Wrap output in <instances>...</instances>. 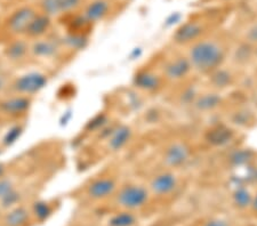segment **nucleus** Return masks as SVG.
I'll return each mask as SVG.
<instances>
[{
	"label": "nucleus",
	"instance_id": "f257e3e1",
	"mask_svg": "<svg viewBox=\"0 0 257 226\" xmlns=\"http://www.w3.org/2000/svg\"><path fill=\"white\" fill-rule=\"evenodd\" d=\"M188 60L192 70L210 75L215 70L222 68L225 60V49L214 40L196 41L189 49Z\"/></svg>",
	"mask_w": 257,
	"mask_h": 226
},
{
	"label": "nucleus",
	"instance_id": "f03ea898",
	"mask_svg": "<svg viewBox=\"0 0 257 226\" xmlns=\"http://www.w3.org/2000/svg\"><path fill=\"white\" fill-rule=\"evenodd\" d=\"M48 84V78L43 72L31 71L16 78L13 89L19 95L32 96L41 92Z\"/></svg>",
	"mask_w": 257,
	"mask_h": 226
},
{
	"label": "nucleus",
	"instance_id": "7ed1b4c3",
	"mask_svg": "<svg viewBox=\"0 0 257 226\" xmlns=\"http://www.w3.org/2000/svg\"><path fill=\"white\" fill-rule=\"evenodd\" d=\"M149 200V191L142 185L128 184L120 188L117 195L118 203L128 210L143 207Z\"/></svg>",
	"mask_w": 257,
	"mask_h": 226
},
{
	"label": "nucleus",
	"instance_id": "20e7f679",
	"mask_svg": "<svg viewBox=\"0 0 257 226\" xmlns=\"http://www.w3.org/2000/svg\"><path fill=\"white\" fill-rule=\"evenodd\" d=\"M37 14L38 13H36V11L32 7L26 6L19 8L8 18L7 30L15 36L26 35L29 26Z\"/></svg>",
	"mask_w": 257,
	"mask_h": 226
},
{
	"label": "nucleus",
	"instance_id": "39448f33",
	"mask_svg": "<svg viewBox=\"0 0 257 226\" xmlns=\"http://www.w3.org/2000/svg\"><path fill=\"white\" fill-rule=\"evenodd\" d=\"M190 147L184 142H174L166 147L164 152V162L171 168L184 166L190 159Z\"/></svg>",
	"mask_w": 257,
	"mask_h": 226
},
{
	"label": "nucleus",
	"instance_id": "423d86ee",
	"mask_svg": "<svg viewBox=\"0 0 257 226\" xmlns=\"http://www.w3.org/2000/svg\"><path fill=\"white\" fill-rule=\"evenodd\" d=\"M31 106V98L24 95H15L0 101V112L8 117H20L26 114Z\"/></svg>",
	"mask_w": 257,
	"mask_h": 226
},
{
	"label": "nucleus",
	"instance_id": "0eeeda50",
	"mask_svg": "<svg viewBox=\"0 0 257 226\" xmlns=\"http://www.w3.org/2000/svg\"><path fill=\"white\" fill-rule=\"evenodd\" d=\"M117 188V182L110 176H102L93 179L87 187V194L94 200L105 199L113 194Z\"/></svg>",
	"mask_w": 257,
	"mask_h": 226
},
{
	"label": "nucleus",
	"instance_id": "6e6552de",
	"mask_svg": "<svg viewBox=\"0 0 257 226\" xmlns=\"http://www.w3.org/2000/svg\"><path fill=\"white\" fill-rule=\"evenodd\" d=\"M178 180L172 171H163L153 176L150 180V190L158 195H167L177 187Z\"/></svg>",
	"mask_w": 257,
	"mask_h": 226
},
{
	"label": "nucleus",
	"instance_id": "1a4fd4ad",
	"mask_svg": "<svg viewBox=\"0 0 257 226\" xmlns=\"http://www.w3.org/2000/svg\"><path fill=\"white\" fill-rule=\"evenodd\" d=\"M192 67L188 57L178 56L167 62L164 68L165 77L172 81H180L191 72Z\"/></svg>",
	"mask_w": 257,
	"mask_h": 226
},
{
	"label": "nucleus",
	"instance_id": "9d476101",
	"mask_svg": "<svg viewBox=\"0 0 257 226\" xmlns=\"http://www.w3.org/2000/svg\"><path fill=\"white\" fill-rule=\"evenodd\" d=\"M201 34L202 27L200 24L197 22H188L177 29L175 35H174V40L180 45L193 44L196 43Z\"/></svg>",
	"mask_w": 257,
	"mask_h": 226
},
{
	"label": "nucleus",
	"instance_id": "9b49d317",
	"mask_svg": "<svg viewBox=\"0 0 257 226\" xmlns=\"http://www.w3.org/2000/svg\"><path fill=\"white\" fill-rule=\"evenodd\" d=\"M52 24V20L49 16L45 14H37L36 18L32 20V22L29 26L26 35L29 38L39 39L41 37L47 34Z\"/></svg>",
	"mask_w": 257,
	"mask_h": 226
},
{
	"label": "nucleus",
	"instance_id": "f8f14e48",
	"mask_svg": "<svg viewBox=\"0 0 257 226\" xmlns=\"http://www.w3.org/2000/svg\"><path fill=\"white\" fill-rule=\"evenodd\" d=\"M132 129L130 127L125 125L118 126L117 128H114L112 133H111L109 141H107V146L111 151H119L121 150L126 144L130 142L132 137Z\"/></svg>",
	"mask_w": 257,
	"mask_h": 226
},
{
	"label": "nucleus",
	"instance_id": "ddd939ff",
	"mask_svg": "<svg viewBox=\"0 0 257 226\" xmlns=\"http://www.w3.org/2000/svg\"><path fill=\"white\" fill-rule=\"evenodd\" d=\"M31 53L40 59H52L59 53V46L55 41L48 39H38L30 48Z\"/></svg>",
	"mask_w": 257,
	"mask_h": 226
},
{
	"label": "nucleus",
	"instance_id": "4468645a",
	"mask_svg": "<svg viewBox=\"0 0 257 226\" xmlns=\"http://www.w3.org/2000/svg\"><path fill=\"white\" fill-rule=\"evenodd\" d=\"M135 85L139 88L147 90V92H153L161 86V78L151 71H141L135 77Z\"/></svg>",
	"mask_w": 257,
	"mask_h": 226
},
{
	"label": "nucleus",
	"instance_id": "2eb2a0df",
	"mask_svg": "<svg viewBox=\"0 0 257 226\" xmlns=\"http://www.w3.org/2000/svg\"><path fill=\"white\" fill-rule=\"evenodd\" d=\"M109 3L105 2V0H95L86 8L84 18L88 22H97V21H101L105 18L109 13Z\"/></svg>",
	"mask_w": 257,
	"mask_h": 226
},
{
	"label": "nucleus",
	"instance_id": "dca6fc26",
	"mask_svg": "<svg viewBox=\"0 0 257 226\" xmlns=\"http://www.w3.org/2000/svg\"><path fill=\"white\" fill-rule=\"evenodd\" d=\"M232 137H233L232 130L224 126H217L207 133L206 139L208 141V143L213 144L215 146H221L229 143Z\"/></svg>",
	"mask_w": 257,
	"mask_h": 226
},
{
	"label": "nucleus",
	"instance_id": "f3484780",
	"mask_svg": "<svg viewBox=\"0 0 257 226\" xmlns=\"http://www.w3.org/2000/svg\"><path fill=\"white\" fill-rule=\"evenodd\" d=\"M29 51H30V48H29L26 41L15 40L13 43L8 45L7 48L5 49V53H6V56L11 61L20 62L26 59Z\"/></svg>",
	"mask_w": 257,
	"mask_h": 226
},
{
	"label": "nucleus",
	"instance_id": "a211bd4d",
	"mask_svg": "<svg viewBox=\"0 0 257 226\" xmlns=\"http://www.w3.org/2000/svg\"><path fill=\"white\" fill-rule=\"evenodd\" d=\"M29 219V212L26 208L16 207L7 213L5 217L6 226H23Z\"/></svg>",
	"mask_w": 257,
	"mask_h": 226
},
{
	"label": "nucleus",
	"instance_id": "6ab92c4d",
	"mask_svg": "<svg viewBox=\"0 0 257 226\" xmlns=\"http://www.w3.org/2000/svg\"><path fill=\"white\" fill-rule=\"evenodd\" d=\"M219 103H221V97L215 93H209L199 97L196 102V106L200 111H209L217 108Z\"/></svg>",
	"mask_w": 257,
	"mask_h": 226
},
{
	"label": "nucleus",
	"instance_id": "aec40b11",
	"mask_svg": "<svg viewBox=\"0 0 257 226\" xmlns=\"http://www.w3.org/2000/svg\"><path fill=\"white\" fill-rule=\"evenodd\" d=\"M210 77L211 81H213V85L217 88H225L232 81L231 73L225 71V70H222L221 68L215 70L214 72H211Z\"/></svg>",
	"mask_w": 257,
	"mask_h": 226
},
{
	"label": "nucleus",
	"instance_id": "412c9836",
	"mask_svg": "<svg viewBox=\"0 0 257 226\" xmlns=\"http://www.w3.org/2000/svg\"><path fill=\"white\" fill-rule=\"evenodd\" d=\"M23 131H24V128L22 125H15L13 127H11V128L6 131V134L4 135L3 141H2L3 145L5 147L13 145V144L18 142L20 137L22 136Z\"/></svg>",
	"mask_w": 257,
	"mask_h": 226
},
{
	"label": "nucleus",
	"instance_id": "4be33fe9",
	"mask_svg": "<svg viewBox=\"0 0 257 226\" xmlns=\"http://www.w3.org/2000/svg\"><path fill=\"white\" fill-rule=\"evenodd\" d=\"M109 223L110 226H133L135 224V216L128 211H122L114 215Z\"/></svg>",
	"mask_w": 257,
	"mask_h": 226
},
{
	"label": "nucleus",
	"instance_id": "5701e85b",
	"mask_svg": "<svg viewBox=\"0 0 257 226\" xmlns=\"http://www.w3.org/2000/svg\"><path fill=\"white\" fill-rule=\"evenodd\" d=\"M33 213L39 220H45L52 215V208L45 201H38L33 205Z\"/></svg>",
	"mask_w": 257,
	"mask_h": 226
},
{
	"label": "nucleus",
	"instance_id": "b1692460",
	"mask_svg": "<svg viewBox=\"0 0 257 226\" xmlns=\"http://www.w3.org/2000/svg\"><path fill=\"white\" fill-rule=\"evenodd\" d=\"M233 198H234L235 204L240 208H244L247 207V205L251 204V201H252L249 191L246 190V188H239V190L235 191Z\"/></svg>",
	"mask_w": 257,
	"mask_h": 226
},
{
	"label": "nucleus",
	"instance_id": "393cba45",
	"mask_svg": "<svg viewBox=\"0 0 257 226\" xmlns=\"http://www.w3.org/2000/svg\"><path fill=\"white\" fill-rule=\"evenodd\" d=\"M40 7L43 11V14L49 16V18H54V16L61 15V12L59 7L56 5L55 0H41Z\"/></svg>",
	"mask_w": 257,
	"mask_h": 226
},
{
	"label": "nucleus",
	"instance_id": "a878e982",
	"mask_svg": "<svg viewBox=\"0 0 257 226\" xmlns=\"http://www.w3.org/2000/svg\"><path fill=\"white\" fill-rule=\"evenodd\" d=\"M65 43L68 45L69 47L74 48V49H81L85 47V44H86V39L85 37H82L81 35H70L65 38Z\"/></svg>",
	"mask_w": 257,
	"mask_h": 226
},
{
	"label": "nucleus",
	"instance_id": "bb28decb",
	"mask_svg": "<svg viewBox=\"0 0 257 226\" xmlns=\"http://www.w3.org/2000/svg\"><path fill=\"white\" fill-rule=\"evenodd\" d=\"M55 2L61 14L69 13V12L76 10L80 4V0H55Z\"/></svg>",
	"mask_w": 257,
	"mask_h": 226
},
{
	"label": "nucleus",
	"instance_id": "cd10ccee",
	"mask_svg": "<svg viewBox=\"0 0 257 226\" xmlns=\"http://www.w3.org/2000/svg\"><path fill=\"white\" fill-rule=\"evenodd\" d=\"M20 198H21L20 193L14 188L13 191L8 193L6 196H4V198L0 200V203H2L4 208H10V207H13V205L18 203Z\"/></svg>",
	"mask_w": 257,
	"mask_h": 226
},
{
	"label": "nucleus",
	"instance_id": "c85d7f7f",
	"mask_svg": "<svg viewBox=\"0 0 257 226\" xmlns=\"http://www.w3.org/2000/svg\"><path fill=\"white\" fill-rule=\"evenodd\" d=\"M14 184L10 178H6L4 176L3 178H0V200H2L4 196H6L8 193L14 190Z\"/></svg>",
	"mask_w": 257,
	"mask_h": 226
},
{
	"label": "nucleus",
	"instance_id": "c756f323",
	"mask_svg": "<svg viewBox=\"0 0 257 226\" xmlns=\"http://www.w3.org/2000/svg\"><path fill=\"white\" fill-rule=\"evenodd\" d=\"M250 158V153L248 151H239L235 153V155L233 157V160L237 164H242L246 163L248 160Z\"/></svg>",
	"mask_w": 257,
	"mask_h": 226
},
{
	"label": "nucleus",
	"instance_id": "7c9ffc66",
	"mask_svg": "<svg viewBox=\"0 0 257 226\" xmlns=\"http://www.w3.org/2000/svg\"><path fill=\"white\" fill-rule=\"evenodd\" d=\"M247 38L251 43H257V24H255L247 34Z\"/></svg>",
	"mask_w": 257,
	"mask_h": 226
},
{
	"label": "nucleus",
	"instance_id": "2f4dec72",
	"mask_svg": "<svg viewBox=\"0 0 257 226\" xmlns=\"http://www.w3.org/2000/svg\"><path fill=\"white\" fill-rule=\"evenodd\" d=\"M205 226H229V225H227L226 221L222 220V219H213V220L208 221V223H207Z\"/></svg>",
	"mask_w": 257,
	"mask_h": 226
},
{
	"label": "nucleus",
	"instance_id": "473e14b6",
	"mask_svg": "<svg viewBox=\"0 0 257 226\" xmlns=\"http://www.w3.org/2000/svg\"><path fill=\"white\" fill-rule=\"evenodd\" d=\"M5 171H6V167L5 164L0 162V178H3L5 176Z\"/></svg>",
	"mask_w": 257,
	"mask_h": 226
},
{
	"label": "nucleus",
	"instance_id": "72a5a7b5",
	"mask_svg": "<svg viewBox=\"0 0 257 226\" xmlns=\"http://www.w3.org/2000/svg\"><path fill=\"white\" fill-rule=\"evenodd\" d=\"M251 204L254 205L255 210H257V195H256V198H255V199H252V201H251Z\"/></svg>",
	"mask_w": 257,
	"mask_h": 226
},
{
	"label": "nucleus",
	"instance_id": "f704fd0d",
	"mask_svg": "<svg viewBox=\"0 0 257 226\" xmlns=\"http://www.w3.org/2000/svg\"><path fill=\"white\" fill-rule=\"evenodd\" d=\"M3 87V82H2V79H0V89H2Z\"/></svg>",
	"mask_w": 257,
	"mask_h": 226
},
{
	"label": "nucleus",
	"instance_id": "c9c22d12",
	"mask_svg": "<svg viewBox=\"0 0 257 226\" xmlns=\"http://www.w3.org/2000/svg\"><path fill=\"white\" fill-rule=\"evenodd\" d=\"M255 177L257 178V170H256V172H255Z\"/></svg>",
	"mask_w": 257,
	"mask_h": 226
},
{
	"label": "nucleus",
	"instance_id": "e433bc0d",
	"mask_svg": "<svg viewBox=\"0 0 257 226\" xmlns=\"http://www.w3.org/2000/svg\"><path fill=\"white\" fill-rule=\"evenodd\" d=\"M0 153H2V150H0Z\"/></svg>",
	"mask_w": 257,
	"mask_h": 226
}]
</instances>
